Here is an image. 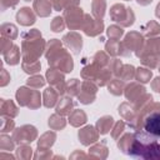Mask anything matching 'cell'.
Segmentation results:
<instances>
[{
	"label": "cell",
	"instance_id": "2",
	"mask_svg": "<svg viewBox=\"0 0 160 160\" xmlns=\"http://www.w3.org/2000/svg\"><path fill=\"white\" fill-rule=\"evenodd\" d=\"M144 130L151 135L160 136V112H151L145 118Z\"/></svg>",
	"mask_w": 160,
	"mask_h": 160
},
{
	"label": "cell",
	"instance_id": "1",
	"mask_svg": "<svg viewBox=\"0 0 160 160\" xmlns=\"http://www.w3.org/2000/svg\"><path fill=\"white\" fill-rule=\"evenodd\" d=\"M132 140L128 154L140 159H160V136L151 135L144 130L136 131Z\"/></svg>",
	"mask_w": 160,
	"mask_h": 160
}]
</instances>
